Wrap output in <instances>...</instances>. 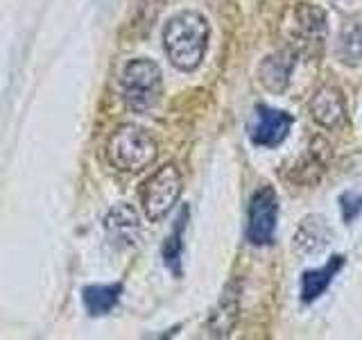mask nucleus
I'll return each mask as SVG.
<instances>
[{
    "instance_id": "obj_17",
    "label": "nucleus",
    "mask_w": 362,
    "mask_h": 340,
    "mask_svg": "<svg viewBox=\"0 0 362 340\" xmlns=\"http://www.w3.org/2000/svg\"><path fill=\"white\" fill-rule=\"evenodd\" d=\"M339 211H342L344 222H354L362 213V193L358 191H346L339 196Z\"/></svg>"
},
{
    "instance_id": "obj_13",
    "label": "nucleus",
    "mask_w": 362,
    "mask_h": 340,
    "mask_svg": "<svg viewBox=\"0 0 362 340\" xmlns=\"http://www.w3.org/2000/svg\"><path fill=\"white\" fill-rule=\"evenodd\" d=\"M342 266H344V256L342 254H335L322 268L303 272V277H301V300L305 304L320 300L322 295L326 293V288L331 286V281L335 279L337 272L342 270Z\"/></svg>"
},
{
    "instance_id": "obj_12",
    "label": "nucleus",
    "mask_w": 362,
    "mask_h": 340,
    "mask_svg": "<svg viewBox=\"0 0 362 340\" xmlns=\"http://www.w3.org/2000/svg\"><path fill=\"white\" fill-rule=\"evenodd\" d=\"M335 57L344 66H360L362 64V11L349 16L339 30L335 43Z\"/></svg>"
},
{
    "instance_id": "obj_8",
    "label": "nucleus",
    "mask_w": 362,
    "mask_h": 340,
    "mask_svg": "<svg viewBox=\"0 0 362 340\" xmlns=\"http://www.w3.org/2000/svg\"><path fill=\"white\" fill-rule=\"evenodd\" d=\"M310 113L317 120V125H322L324 130H339L346 125V102L342 91L333 84L322 86L313 96L310 102Z\"/></svg>"
},
{
    "instance_id": "obj_6",
    "label": "nucleus",
    "mask_w": 362,
    "mask_h": 340,
    "mask_svg": "<svg viewBox=\"0 0 362 340\" xmlns=\"http://www.w3.org/2000/svg\"><path fill=\"white\" fill-rule=\"evenodd\" d=\"M279 220V198L272 186H263L254 193L249 204V220H247V238L254 245H269L276 232Z\"/></svg>"
},
{
    "instance_id": "obj_5",
    "label": "nucleus",
    "mask_w": 362,
    "mask_h": 340,
    "mask_svg": "<svg viewBox=\"0 0 362 340\" xmlns=\"http://www.w3.org/2000/svg\"><path fill=\"white\" fill-rule=\"evenodd\" d=\"M181 188H184V181H181V173L175 164H165L147 177L141 188V202L147 218L152 222L163 220L177 204Z\"/></svg>"
},
{
    "instance_id": "obj_15",
    "label": "nucleus",
    "mask_w": 362,
    "mask_h": 340,
    "mask_svg": "<svg viewBox=\"0 0 362 340\" xmlns=\"http://www.w3.org/2000/svg\"><path fill=\"white\" fill-rule=\"evenodd\" d=\"M122 295V283H93L82 290V302L88 315H107L116 309Z\"/></svg>"
},
{
    "instance_id": "obj_7",
    "label": "nucleus",
    "mask_w": 362,
    "mask_h": 340,
    "mask_svg": "<svg viewBox=\"0 0 362 340\" xmlns=\"http://www.w3.org/2000/svg\"><path fill=\"white\" fill-rule=\"evenodd\" d=\"M294 118L283 109H272L265 105H258L252 120H249V139L258 147H276L286 141L290 134Z\"/></svg>"
},
{
    "instance_id": "obj_3",
    "label": "nucleus",
    "mask_w": 362,
    "mask_h": 340,
    "mask_svg": "<svg viewBox=\"0 0 362 340\" xmlns=\"http://www.w3.org/2000/svg\"><path fill=\"white\" fill-rule=\"evenodd\" d=\"M122 98L127 107L136 113H145L158 105L163 96V73L156 62L145 60H132L122 71Z\"/></svg>"
},
{
    "instance_id": "obj_16",
    "label": "nucleus",
    "mask_w": 362,
    "mask_h": 340,
    "mask_svg": "<svg viewBox=\"0 0 362 340\" xmlns=\"http://www.w3.org/2000/svg\"><path fill=\"white\" fill-rule=\"evenodd\" d=\"M186 220H188V207L179 211L175 227H173V234H170L163 243V261L177 277L181 275V252H184V241H181V238H184Z\"/></svg>"
},
{
    "instance_id": "obj_10",
    "label": "nucleus",
    "mask_w": 362,
    "mask_h": 340,
    "mask_svg": "<svg viewBox=\"0 0 362 340\" xmlns=\"http://www.w3.org/2000/svg\"><path fill=\"white\" fill-rule=\"evenodd\" d=\"M107 234L120 245H134L141 234V218L129 204H118L113 207L105 218Z\"/></svg>"
},
{
    "instance_id": "obj_1",
    "label": "nucleus",
    "mask_w": 362,
    "mask_h": 340,
    "mask_svg": "<svg viewBox=\"0 0 362 340\" xmlns=\"http://www.w3.org/2000/svg\"><path fill=\"white\" fill-rule=\"evenodd\" d=\"M211 26L197 11H179L163 28V50L170 64L190 73L199 68L209 50Z\"/></svg>"
},
{
    "instance_id": "obj_4",
    "label": "nucleus",
    "mask_w": 362,
    "mask_h": 340,
    "mask_svg": "<svg viewBox=\"0 0 362 340\" xmlns=\"http://www.w3.org/2000/svg\"><path fill=\"white\" fill-rule=\"evenodd\" d=\"M288 37L297 55H305L317 60L326 48L328 26L322 7L301 3L292 9V18L288 23Z\"/></svg>"
},
{
    "instance_id": "obj_11",
    "label": "nucleus",
    "mask_w": 362,
    "mask_h": 340,
    "mask_svg": "<svg viewBox=\"0 0 362 340\" xmlns=\"http://www.w3.org/2000/svg\"><path fill=\"white\" fill-rule=\"evenodd\" d=\"M238 317H240V293H238L235 283H229V286L224 288L218 306H215L209 317L211 336H218V338L229 336L231 329L238 322Z\"/></svg>"
},
{
    "instance_id": "obj_2",
    "label": "nucleus",
    "mask_w": 362,
    "mask_h": 340,
    "mask_svg": "<svg viewBox=\"0 0 362 340\" xmlns=\"http://www.w3.org/2000/svg\"><path fill=\"white\" fill-rule=\"evenodd\" d=\"M158 157V145L139 125H120L107 141V162L118 173H143Z\"/></svg>"
},
{
    "instance_id": "obj_9",
    "label": "nucleus",
    "mask_w": 362,
    "mask_h": 340,
    "mask_svg": "<svg viewBox=\"0 0 362 340\" xmlns=\"http://www.w3.org/2000/svg\"><path fill=\"white\" fill-rule=\"evenodd\" d=\"M297 64V50L294 48H283L267 55L258 66V79L269 94H283L290 84V75Z\"/></svg>"
},
{
    "instance_id": "obj_14",
    "label": "nucleus",
    "mask_w": 362,
    "mask_h": 340,
    "mask_svg": "<svg viewBox=\"0 0 362 340\" xmlns=\"http://www.w3.org/2000/svg\"><path fill=\"white\" fill-rule=\"evenodd\" d=\"M328 241H331V230H328L322 215H308V218H303L297 234H294V247H297L299 254L305 256L322 252Z\"/></svg>"
}]
</instances>
